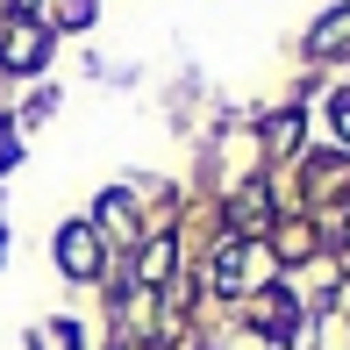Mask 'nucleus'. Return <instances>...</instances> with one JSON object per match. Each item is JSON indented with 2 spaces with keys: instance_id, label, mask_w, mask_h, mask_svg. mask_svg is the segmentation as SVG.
Listing matches in <instances>:
<instances>
[{
  "instance_id": "f257e3e1",
  "label": "nucleus",
  "mask_w": 350,
  "mask_h": 350,
  "mask_svg": "<svg viewBox=\"0 0 350 350\" xmlns=\"http://www.w3.org/2000/svg\"><path fill=\"white\" fill-rule=\"evenodd\" d=\"M57 265H65L72 279H100V236H93L86 221H65V229H57Z\"/></svg>"
},
{
  "instance_id": "f03ea898",
  "label": "nucleus",
  "mask_w": 350,
  "mask_h": 350,
  "mask_svg": "<svg viewBox=\"0 0 350 350\" xmlns=\"http://www.w3.org/2000/svg\"><path fill=\"white\" fill-rule=\"evenodd\" d=\"M43 51H51V36H43L36 22H22L8 43H0V65H8V72H36V65H43Z\"/></svg>"
},
{
  "instance_id": "7ed1b4c3",
  "label": "nucleus",
  "mask_w": 350,
  "mask_h": 350,
  "mask_svg": "<svg viewBox=\"0 0 350 350\" xmlns=\"http://www.w3.org/2000/svg\"><path fill=\"white\" fill-rule=\"evenodd\" d=\"M172 265H179V243H172V236H157V243H143L136 279H143V286H165V279H172Z\"/></svg>"
},
{
  "instance_id": "20e7f679",
  "label": "nucleus",
  "mask_w": 350,
  "mask_h": 350,
  "mask_svg": "<svg viewBox=\"0 0 350 350\" xmlns=\"http://www.w3.org/2000/svg\"><path fill=\"white\" fill-rule=\"evenodd\" d=\"M258 329H265V336H279V343H293V329H300L293 300H286V293H272V300H258Z\"/></svg>"
},
{
  "instance_id": "39448f33",
  "label": "nucleus",
  "mask_w": 350,
  "mask_h": 350,
  "mask_svg": "<svg viewBox=\"0 0 350 350\" xmlns=\"http://www.w3.org/2000/svg\"><path fill=\"white\" fill-rule=\"evenodd\" d=\"M343 43H350V8L322 14V29L308 36V57H329V51H343Z\"/></svg>"
},
{
  "instance_id": "423d86ee",
  "label": "nucleus",
  "mask_w": 350,
  "mask_h": 350,
  "mask_svg": "<svg viewBox=\"0 0 350 350\" xmlns=\"http://www.w3.org/2000/svg\"><path fill=\"white\" fill-rule=\"evenodd\" d=\"M29 350H79V329H72V322H36Z\"/></svg>"
},
{
  "instance_id": "0eeeda50",
  "label": "nucleus",
  "mask_w": 350,
  "mask_h": 350,
  "mask_svg": "<svg viewBox=\"0 0 350 350\" xmlns=\"http://www.w3.org/2000/svg\"><path fill=\"white\" fill-rule=\"evenodd\" d=\"M236 221H243V229H265V221H272V200H265V186H243V200H236Z\"/></svg>"
},
{
  "instance_id": "6e6552de",
  "label": "nucleus",
  "mask_w": 350,
  "mask_h": 350,
  "mask_svg": "<svg viewBox=\"0 0 350 350\" xmlns=\"http://www.w3.org/2000/svg\"><path fill=\"white\" fill-rule=\"evenodd\" d=\"M265 143H272V150L300 143V107H293V115H272V122H265Z\"/></svg>"
},
{
  "instance_id": "1a4fd4ad",
  "label": "nucleus",
  "mask_w": 350,
  "mask_h": 350,
  "mask_svg": "<svg viewBox=\"0 0 350 350\" xmlns=\"http://www.w3.org/2000/svg\"><path fill=\"white\" fill-rule=\"evenodd\" d=\"M100 221H107V229H122V236H129V200H122V193H107V200H100Z\"/></svg>"
},
{
  "instance_id": "9d476101",
  "label": "nucleus",
  "mask_w": 350,
  "mask_h": 350,
  "mask_svg": "<svg viewBox=\"0 0 350 350\" xmlns=\"http://www.w3.org/2000/svg\"><path fill=\"white\" fill-rule=\"evenodd\" d=\"M86 14H93V0H65V29H86Z\"/></svg>"
},
{
  "instance_id": "9b49d317",
  "label": "nucleus",
  "mask_w": 350,
  "mask_h": 350,
  "mask_svg": "<svg viewBox=\"0 0 350 350\" xmlns=\"http://www.w3.org/2000/svg\"><path fill=\"white\" fill-rule=\"evenodd\" d=\"M336 129H343V143H350V93H336Z\"/></svg>"
},
{
  "instance_id": "f8f14e48",
  "label": "nucleus",
  "mask_w": 350,
  "mask_h": 350,
  "mask_svg": "<svg viewBox=\"0 0 350 350\" xmlns=\"http://www.w3.org/2000/svg\"><path fill=\"white\" fill-rule=\"evenodd\" d=\"M8 8H14V14H29V8H36V0H8Z\"/></svg>"
}]
</instances>
